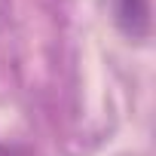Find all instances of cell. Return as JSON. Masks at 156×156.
Masks as SVG:
<instances>
[{
	"label": "cell",
	"mask_w": 156,
	"mask_h": 156,
	"mask_svg": "<svg viewBox=\"0 0 156 156\" xmlns=\"http://www.w3.org/2000/svg\"><path fill=\"white\" fill-rule=\"evenodd\" d=\"M113 22L126 37L144 40L150 34V0H113Z\"/></svg>",
	"instance_id": "obj_1"
}]
</instances>
